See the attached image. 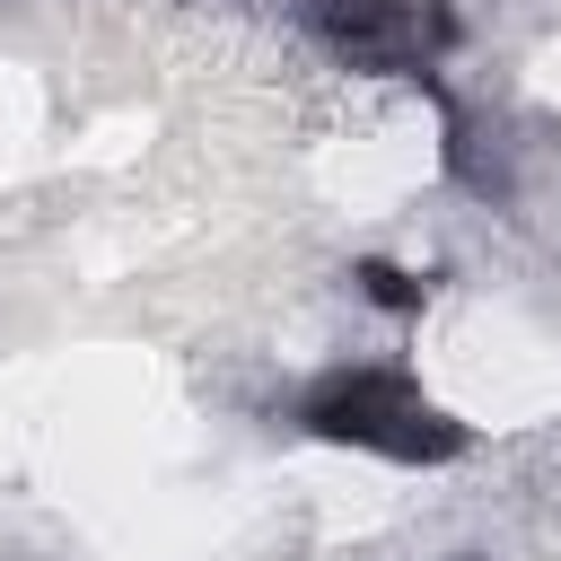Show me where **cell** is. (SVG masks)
Here are the masks:
<instances>
[{
    "mask_svg": "<svg viewBox=\"0 0 561 561\" xmlns=\"http://www.w3.org/2000/svg\"><path fill=\"white\" fill-rule=\"evenodd\" d=\"M298 421L316 438H333V447H368V456H394V465H447L465 447V421H447L394 368H333V377H316Z\"/></svg>",
    "mask_w": 561,
    "mask_h": 561,
    "instance_id": "6da1fadb",
    "label": "cell"
},
{
    "mask_svg": "<svg viewBox=\"0 0 561 561\" xmlns=\"http://www.w3.org/2000/svg\"><path fill=\"white\" fill-rule=\"evenodd\" d=\"M307 18L351 70H394V79L438 70V53L456 44L447 0H307Z\"/></svg>",
    "mask_w": 561,
    "mask_h": 561,
    "instance_id": "7a4b0ae2",
    "label": "cell"
},
{
    "mask_svg": "<svg viewBox=\"0 0 561 561\" xmlns=\"http://www.w3.org/2000/svg\"><path fill=\"white\" fill-rule=\"evenodd\" d=\"M359 289H368L377 307H394V316L430 298V280H412V272H394V263H359Z\"/></svg>",
    "mask_w": 561,
    "mask_h": 561,
    "instance_id": "3957f363",
    "label": "cell"
}]
</instances>
